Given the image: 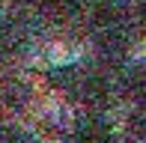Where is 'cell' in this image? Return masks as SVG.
<instances>
[{
	"mask_svg": "<svg viewBox=\"0 0 146 143\" xmlns=\"http://www.w3.org/2000/svg\"><path fill=\"white\" fill-rule=\"evenodd\" d=\"M57 75V87L69 101H75L78 107H84V113H102L110 105V87L108 75L96 66H66L54 72Z\"/></svg>",
	"mask_w": 146,
	"mask_h": 143,
	"instance_id": "obj_1",
	"label": "cell"
},
{
	"mask_svg": "<svg viewBox=\"0 0 146 143\" xmlns=\"http://www.w3.org/2000/svg\"><path fill=\"white\" fill-rule=\"evenodd\" d=\"M69 143H119V134L104 119V113H84L72 125Z\"/></svg>",
	"mask_w": 146,
	"mask_h": 143,
	"instance_id": "obj_2",
	"label": "cell"
},
{
	"mask_svg": "<svg viewBox=\"0 0 146 143\" xmlns=\"http://www.w3.org/2000/svg\"><path fill=\"white\" fill-rule=\"evenodd\" d=\"M33 101V89L24 77L18 75H3L0 77V110H3V119H15Z\"/></svg>",
	"mask_w": 146,
	"mask_h": 143,
	"instance_id": "obj_3",
	"label": "cell"
},
{
	"mask_svg": "<svg viewBox=\"0 0 146 143\" xmlns=\"http://www.w3.org/2000/svg\"><path fill=\"white\" fill-rule=\"evenodd\" d=\"M24 48V33L15 21L9 18H0V66L9 60H15Z\"/></svg>",
	"mask_w": 146,
	"mask_h": 143,
	"instance_id": "obj_4",
	"label": "cell"
},
{
	"mask_svg": "<svg viewBox=\"0 0 146 143\" xmlns=\"http://www.w3.org/2000/svg\"><path fill=\"white\" fill-rule=\"evenodd\" d=\"M0 143H33V137L15 119H0Z\"/></svg>",
	"mask_w": 146,
	"mask_h": 143,
	"instance_id": "obj_5",
	"label": "cell"
},
{
	"mask_svg": "<svg viewBox=\"0 0 146 143\" xmlns=\"http://www.w3.org/2000/svg\"><path fill=\"white\" fill-rule=\"evenodd\" d=\"M125 93H128V99L134 101H143V93H146V77H143V66L137 63L134 69L125 72Z\"/></svg>",
	"mask_w": 146,
	"mask_h": 143,
	"instance_id": "obj_6",
	"label": "cell"
},
{
	"mask_svg": "<svg viewBox=\"0 0 146 143\" xmlns=\"http://www.w3.org/2000/svg\"><path fill=\"white\" fill-rule=\"evenodd\" d=\"M21 3H27L33 9H39V12H60V9H66L72 0H21Z\"/></svg>",
	"mask_w": 146,
	"mask_h": 143,
	"instance_id": "obj_7",
	"label": "cell"
}]
</instances>
